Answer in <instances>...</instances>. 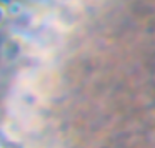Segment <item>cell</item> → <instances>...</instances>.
Wrapping results in <instances>:
<instances>
[{"label": "cell", "instance_id": "obj_1", "mask_svg": "<svg viewBox=\"0 0 155 148\" xmlns=\"http://www.w3.org/2000/svg\"><path fill=\"white\" fill-rule=\"evenodd\" d=\"M22 53V42L18 37H12L8 42H5L4 48H2V55H4V60L7 63L15 62Z\"/></svg>", "mask_w": 155, "mask_h": 148}, {"label": "cell", "instance_id": "obj_3", "mask_svg": "<svg viewBox=\"0 0 155 148\" xmlns=\"http://www.w3.org/2000/svg\"><path fill=\"white\" fill-rule=\"evenodd\" d=\"M60 2H62V4H70L72 0H60Z\"/></svg>", "mask_w": 155, "mask_h": 148}, {"label": "cell", "instance_id": "obj_2", "mask_svg": "<svg viewBox=\"0 0 155 148\" xmlns=\"http://www.w3.org/2000/svg\"><path fill=\"white\" fill-rule=\"evenodd\" d=\"M7 17H8V14H7V5L0 2V27H2V25L5 24Z\"/></svg>", "mask_w": 155, "mask_h": 148}]
</instances>
